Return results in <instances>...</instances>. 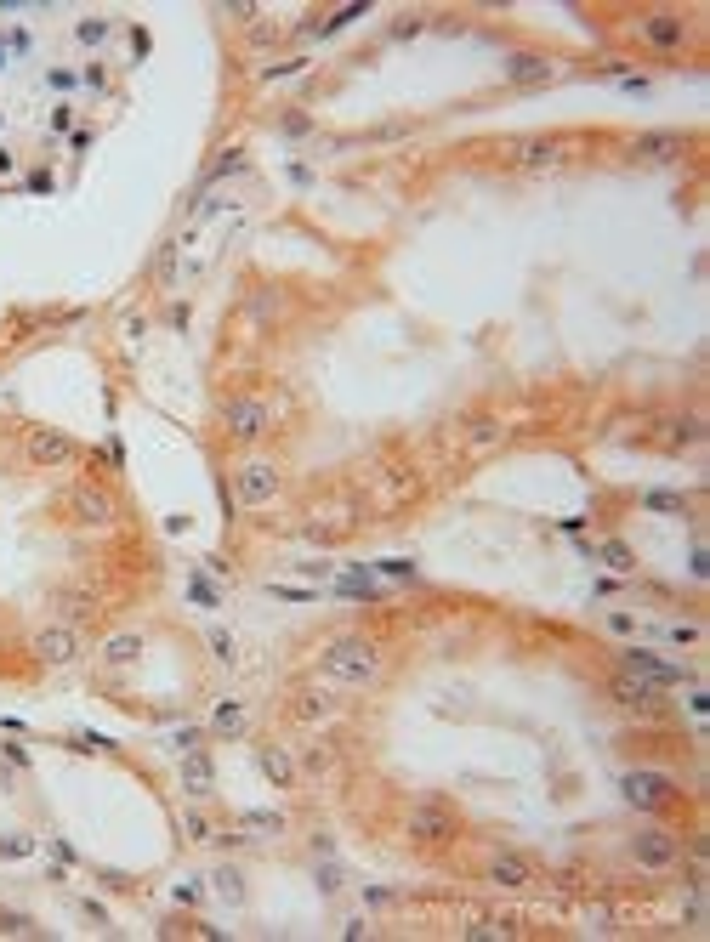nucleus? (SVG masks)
I'll use <instances>...</instances> for the list:
<instances>
[{
    "label": "nucleus",
    "instance_id": "obj_1",
    "mask_svg": "<svg viewBox=\"0 0 710 942\" xmlns=\"http://www.w3.org/2000/svg\"><path fill=\"white\" fill-rule=\"evenodd\" d=\"M381 670H387V653L370 642V636H330V642L319 647V676L336 687V693H353V687H375L381 681Z\"/></svg>",
    "mask_w": 710,
    "mask_h": 942
},
{
    "label": "nucleus",
    "instance_id": "obj_2",
    "mask_svg": "<svg viewBox=\"0 0 710 942\" xmlns=\"http://www.w3.org/2000/svg\"><path fill=\"white\" fill-rule=\"evenodd\" d=\"M404 835L415 840V846H449V840H461V818H455L444 801H421L404 818Z\"/></svg>",
    "mask_w": 710,
    "mask_h": 942
},
{
    "label": "nucleus",
    "instance_id": "obj_3",
    "mask_svg": "<svg viewBox=\"0 0 710 942\" xmlns=\"http://www.w3.org/2000/svg\"><path fill=\"white\" fill-rule=\"evenodd\" d=\"M631 863H637V869H648V874H665V869H676V863H682V840H676L671 829L648 823V829H637V835H631Z\"/></svg>",
    "mask_w": 710,
    "mask_h": 942
},
{
    "label": "nucleus",
    "instance_id": "obj_4",
    "mask_svg": "<svg viewBox=\"0 0 710 942\" xmlns=\"http://www.w3.org/2000/svg\"><path fill=\"white\" fill-rule=\"evenodd\" d=\"M23 454H29V466H35V471H57V466H69L74 454H80V443H74L63 426H29Z\"/></svg>",
    "mask_w": 710,
    "mask_h": 942
},
{
    "label": "nucleus",
    "instance_id": "obj_5",
    "mask_svg": "<svg viewBox=\"0 0 710 942\" xmlns=\"http://www.w3.org/2000/svg\"><path fill=\"white\" fill-rule=\"evenodd\" d=\"M620 670H631V676H642V681H654L659 693L688 681V664H682V659H665V653H654V647H625V653H620Z\"/></svg>",
    "mask_w": 710,
    "mask_h": 942
},
{
    "label": "nucleus",
    "instance_id": "obj_6",
    "mask_svg": "<svg viewBox=\"0 0 710 942\" xmlns=\"http://www.w3.org/2000/svg\"><path fill=\"white\" fill-rule=\"evenodd\" d=\"M273 494H279V466L273 460H245L233 471V500L239 506H267Z\"/></svg>",
    "mask_w": 710,
    "mask_h": 942
},
{
    "label": "nucleus",
    "instance_id": "obj_7",
    "mask_svg": "<svg viewBox=\"0 0 710 942\" xmlns=\"http://www.w3.org/2000/svg\"><path fill=\"white\" fill-rule=\"evenodd\" d=\"M69 511L74 523L91 528V534H103V528H114V517H120V506H114V494L97 489V483H80V489L69 494Z\"/></svg>",
    "mask_w": 710,
    "mask_h": 942
},
{
    "label": "nucleus",
    "instance_id": "obj_8",
    "mask_svg": "<svg viewBox=\"0 0 710 942\" xmlns=\"http://www.w3.org/2000/svg\"><path fill=\"white\" fill-rule=\"evenodd\" d=\"M483 880L495 891H529L534 886V863L523 852H506V846H495V852L483 857Z\"/></svg>",
    "mask_w": 710,
    "mask_h": 942
},
{
    "label": "nucleus",
    "instance_id": "obj_9",
    "mask_svg": "<svg viewBox=\"0 0 710 942\" xmlns=\"http://www.w3.org/2000/svg\"><path fill=\"white\" fill-rule=\"evenodd\" d=\"M29 653H35L40 664H74L80 659V625H40L35 636H29Z\"/></svg>",
    "mask_w": 710,
    "mask_h": 942
},
{
    "label": "nucleus",
    "instance_id": "obj_10",
    "mask_svg": "<svg viewBox=\"0 0 710 942\" xmlns=\"http://www.w3.org/2000/svg\"><path fill=\"white\" fill-rule=\"evenodd\" d=\"M290 716L302 721V727H330V721L341 716L336 687H330V681H324V687H302V693L290 698Z\"/></svg>",
    "mask_w": 710,
    "mask_h": 942
},
{
    "label": "nucleus",
    "instance_id": "obj_11",
    "mask_svg": "<svg viewBox=\"0 0 710 942\" xmlns=\"http://www.w3.org/2000/svg\"><path fill=\"white\" fill-rule=\"evenodd\" d=\"M568 159V142L563 137H523L512 142V165L517 171H557Z\"/></svg>",
    "mask_w": 710,
    "mask_h": 942
},
{
    "label": "nucleus",
    "instance_id": "obj_12",
    "mask_svg": "<svg viewBox=\"0 0 710 942\" xmlns=\"http://www.w3.org/2000/svg\"><path fill=\"white\" fill-rule=\"evenodd\" d=\"M222 426H228L233 443H256V437L267 432V403H256V398L222 403Z\"/></svg>",
    "mask_w": 710,
    "mask_h": 942
},
{
    "label": "nucleus",
    "instance_id": "obj_13",
    "mask_svg": "<svg viewBox=\"0 0 710 942\" xmlns=\"http://www.w3.org/2000/svg\"><path fill=\"white\" fill-rule=\"evenodd\" d=\"M625 801L637 806V812H659V806L671 801V778L665 772H625Z\"/></svg>",
    "mask_w": 710,
    "mask_h": 942
},
{
    "label": "nucleus",
    "instance_id": "obj_14",
    "mask_svg": "<svg viewBox=\"0 0 710 942\" xmlns=\"http://www.w3.org/2000/svg\"><path fill=\"white\" fill-rule=\"evenodd\" d=\"M642 40H648L654 52H676V46L688 40V18H682V12H648V18H642Z\"/></svg>",
    "mask_w": 710,
    "mask_h": 942
},
{
    "label": "nucleus",
    "instance_id": "obj_15",
    "mask_svg": "<svg viewBox=\"0 0 710 942\" xmlns=\"http://www.w3.org/2000/svg\"><path fill=\"white\" fill-rule=\"evenodd\" d=\"M608 693H614V704H625V710H654L659 698V687L654 681H642V676H631V670H620V676L608 681Z\"/></svg>",
    "mask_w": 710,
    "mask_h": 942
},
{
    "label": "nucleus",
    "instance_id": "obj_16",
    "mask_svg": "<svg viewBox=\"0 0 710 942\" xmlns=\"http://www.w3.org/2000/svg\"><path fill=\"white\" fill-rule=\"evenodd\" d=\"M256 767L273 789H296V778H302V767L284 755V744H256Z\"/></svg>",
    "mask_w": 710,
    "mask_h": 942
},
{
    "label": "nucleus",
    "instance_id": "obj_17",
    "mask_svg": "<svg viewBox=\"0 0 710 942\" xmlns=\"http://www.w3.org/2000/svg\"><path fill=\"white\" fill-rule=\"evenodd\" d=\"M245 727H250V710H245V698H216V704H211V733L216 738H239V733H245Z\"/></svg>",
    "mask_w": 710,
    "mask_h": 942
},
{
    "label": "nucleus",
    "instance_id": "obj_18",
    "mask_svg": "<svg viewBox=\"0 0 710 942\" xmlns=\"http://www.w3.org/2000/svg\"><path fill=\"white\" fill-rule=\"evenodd\" d=\"M211 784H216V767H211V755L188 750V761H182V789H188L194 801H205V795H211Z\"/></svg>",
    "mask_w": 710,
    "mask_h": 942
},
{
    "label": "nucleus",
    "instance_id": "obj_19",
    "mask_svg": "<svg viewBox=\"0 0 710 942\" xmlns=\"http://www.w3.org/2000/svg\"><path fill=\"white\" fill-rule=\"evenodd\" d=\"M91 613H97V591H86V585L57 591V619H63V625H80V619H91Z\"/></svg>",
    "mask_w": 710,
    "mask_h": 942
},
{
    "label": "nucleus",
    "instance_id": "obj_20",
    "mask_svg": "<svg viewBox=\"0 0 710 942\" xmlns=\"http://www.w3.org/2000/svg\"><path fill=\"white\" fill-rule=\"evenodd\" d=\"M142 659V636L137 630H120V636H108L103 642V664H114V670H125V664Z\"/></svg>",
    "mask_w": 710,
    "mask_h": 942
},
{
    "label": "nucleus",
    "instance_id": "obj_21",
    "mask_svg": "<svg viewBox=\"0 0 710 942\" xmlns=\"http://www.w3.org/2000/svg\"><path fill=\"white\" fill-rule=\"evenodd\" d=\"M546 74H551V69L540 63V57H529V52L506 63V80H546Z\"/></svg>",
    "mask_w": 710,
    "mask_h": 942
},
{
    "label": "nucleus",
    "instance_id": "obj_22",
    "mask_svg": "<svg viewBox=\"0 0 710 942\" xmlns=\"http://www.w3.org/2000/svg\"><path fill=\"white\" fill-rule=\"evenodd\" d=\"M637 148H642V159H671L682 142H676V137H642Z\"/></svg>",
    "mask_w": 710,
    "mask_h": 942
},
{
    "label": "nucleus",
    "instance_id": "obj_23",
    "mask_svg": "<svg viewBox=\"0 0 710 942\" xmlns=\"http://www.w3.org/2000/svg\"><path fill=\"white\" fill-rule=\"evenodd\" d=\"M216 891H222L228 903H245V886H239V869H216Z\"/></svg>",
    "mask_w": 710,
    "mask_h": 942
},
{
    "label": "nucleus",
    "instance_id": "obj_24",
    "mask_svg": "<svg viewBox=\"0 0 710 942\" xmlns=\"http://www.w3.org/2000/svg\"><path fill=\"white\" fill-rule=\"evenodd\" d=\"M211 653H216V659H222V664H239V647H233V636H228V630H222V625L211 630Z\"/></svg>",
    "mask_w": 710,
    "mask_h": 942
},
{
    "label": "nucleus",
    "instance_id": "obj_25",
    "mask_svg": "<svg viewBox=\"0 0 710 942\" xmlns=\"http://www.w3.org/2000/svg\"><path fill=\"white\" fill-rule=\"evenodd\" d=\"M466 443H472V449H489V443H500V426L495 420H478V426L466 432Z\"/></svg>",
    "mask_w": 710,
    "mask_h": 942
},
{
    "label": "nucleus",
    "instance_id": "obj_26",
    "mask_svg": "<svg viewBox=\"0 0 710 942\" xmlns=\"http://www.w3.org/2000/svg\"><path fill=\"white\" fill-rule=\"evenodd\" d=\"M35 852V835H0V857H29Z\"/></svg>",
    "mask_w": 710,
    "mask_h": 942
},
{
    "label": "nucleus",
    "instance_id": "obj_27",
    "mask_svg": "<svg viewBox=\"0 0 710 942\" xmlns=\"http://www.w3.org/2000/svg\"><path fill=\"white\" fill-rule=\"evenodd\" d=\"M182 829H188V840H211V818H205V812H188Z\"/></svg>",
    "mask_w": 710,
    "mask_h": 942
},
{
    "label": "nucleus",
    "instance_id": "obj_28",
    "mask_svg": "<svg viewBox=\"0 0 710 942\" xmlns=\"http://www.w3.org/2000/svg\"><path fill=\"white\" fill-rule=\"evenodd\" d=\"M245 829H262V835H279V829H284V818H273V812H250V818H245Z\"/></svg>",
    "mask_w": 710,
    "mask_h": 942
},
{
    "label": "nucleus",
    "instance_id": "obj_29",
    "mask_svg": "<svg viewBox=\"0 0 710 942\" xmlns=\"http://www.w3.org/2000/svg\"><path fill=\"white\" fill-rule=\"evenodd\" d=\"M103 35H108V23H103V18H86V23H80V40H86V46H97Z\"/></svg>",
    "mask_w": 710,
    "mask_h": 942
},
{
    "label": "nucleus",
    "instance_id": "obj_30",
    "mask_svg": "<svg viewBox=\"0 0 710 942\" xmlns=\"http://www.w3.org/2000/svg\"><path fill=\"white\" fill-rule=\"evenodd\" d=\"M608 568H620V574L631 568V557H625V545H608Z\"/></svg>",
    "mask_w": 710,
    "mask_h": 942
},
{
    "label": "nucleus",
    "instance_id": "obj_31",
    "mask_svg": "<svg viewBox=\"0 0 710 942\" xmlns=\"http://www.w3.org/2000/svg\"><path fill=\"white\" fill-rule=\"evenodd\" d=\"M0 789H12V767L6 761H0Z\"/></svg>",
    "mask_w": 710,
    "mask_h": 942
}]
</instances>
